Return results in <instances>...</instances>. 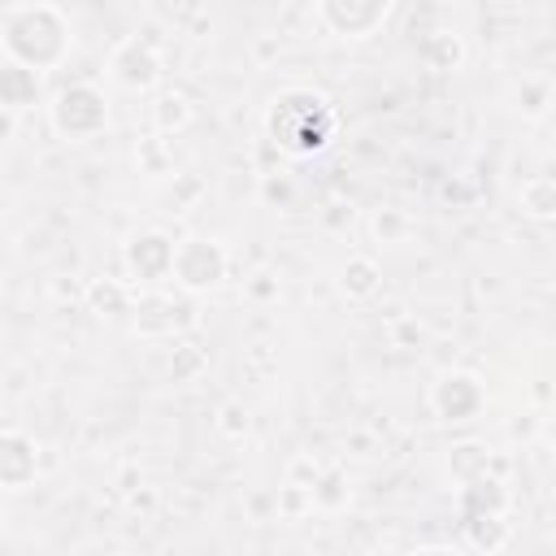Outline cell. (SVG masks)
Listing matches in <instances>:
<instances>
[{
  "mask_svg": "<svg viewBox=\"0 0 556 556\" xmlns=\"http://www.w3.org/2000/svg\"><path fill=\"white\" fill-rule=\"evenodd\" d=\"M0 52L26 70H56L70 56V22L56 4H13L0 17Z\"/></svg>",
  "mask_w": 556,
  "mask_h": 556,
  "instance_id": "6da1fadb",
  "label": "cell"
},
{
  "mask_svg": "<svg viewBox=\"0 0 556 556\" xmlns=\"http://www.w3.org/2000/svg\"><path fill=\"white\" fill-rule=\"evenodd\" d=\"M265 135L278 152L291 156H313L330 143L334 135V109L321 91L313 87H287L269 100L265 109Z\"/></svg>",
  "mask_w": 556,
  "mask_h": 556,
  "instance_id": "7a4b0ae2",
  "label": "cell"
},
{
  "mask_svg": "<svg viewBox=\"0 0 556 556\" xmlns=\"http://www.w3.org/2000/svg\"><path fill=\"white\" fill-rule=\"evenodd\" d=\"M48 126L56 139L65 143H83V139H96L104 135L109 126V100L96 83H70L52 96L48 104Z\"/></svg>",
  "mask_w": 556,
  "mask_h": 556,
  "instance_id": "3957f363",
  "label": "cell"
},
{
  "mask_svg": "<svg viewBox=\"0 0 556 556\" xmlns=\"http://www.w3.org/2000/svg\"><path fill=\"white\" fill-rule=\"evenodd\" d=\"M226 269H230V256H226V248H222L217 239H208V235H187V239L174 243L169 278H174L178 291H187V295H204V291L222 287Z\"/></svg>",
  "mask_w": 556,
  "mask_h": 556,
  "instance_id": "277c9868",
  "label": "cell"
},
{
  "mask_svg": "<svg viewBox=\"0 0 556 556\" xmlns=\"http://www.w3.org/2000/svg\"><path fill=\"white\" fill-rule=\"evenodd\" d=\"M426 404H430V413H434L439 421L460 426V421H473V417L486 408V387H482V378L469 374V369H443V374L430 382Z\"/></svg>",
  "mask_w": 556,
  "mask_h": 556,
  "instance_id": "5b68a950",
  "label": "cell"
},
{
  "mask_svg": "<svg viewBox=\"0 0 556 556\" xmlns=\"http://www.w3.org/2000/svg\"><path fill=\"white\" fill-rule=\"evenodd\" d=\"M130 313H135V334L143 339H174L191 326V295H169L161 287H143L135 300H130Z\"/></svg>",
  "mask_w": 556,
  "mask_h": 556,
  "instance_id": "8992f818",
  "label": "cell"
},
{
  "mask_svg": "<svg viewBox=\"0 0 556 556\" xmlns=\"http://www.w3.org/2000/svg\"><path fill=\"white\" fill-rule=\"evenodd\" d=\"M161 48L148 35H126L109 52V78L126 91H152L161 83Z\"/></svg>",
  "mask_w": 556,
  "mask_h": 556,
  "instance_id": "52a82bcc",
  "label": "cell"
},
{
  "mask_svg": "<svg viewBox=\"0 0 556 556\" xmlns=\"http://www.w3.org/2000/svg\"><path fill=\"white\" fill-rule=\"evenodd\" d=\"M122 265H126V274H130L135 287H161V282H169L174 239L165 230H139V235L126 239Z\"/></svg>",
  "mask_w": 556,
  "mask_h": 556,
  "instance_id": "ba28073f",
  "label": "cell"
},
{
  "mask_svg": "<svg viewBox=\"0 0 556 556\" xmlns=\"http://www.w3.org/2000/svg\"><path fill=\"white\" fill-rule=\"evenodd\" d=\"M391 13V0H317V17L339 39H369Z\"/></svg>",
  "mask_w": 556,
  "mask_h": 556,
  "instance_id": "9c48e42d",
  "label": "cell"
},
{
  "mask_svg": "<svg viewBox=\"0 0 556 556\" xmlns=\"http://www.w3.org/2000/svg\"><path fill=\"white\" fill-rule=\"evenodd\" d=\"M39 478V443L26 430H0V491H26Z\"/></svg>",
  "mask_w": 556,
  "mask_h": 556,
  "instance_id": "30bf717a",
  "label": "cell"
},
{
  "mask_svg": "<svg viewBox=\"0 0 556 556\" xmlns=\"http://www.w3.org/2000/svg\"><path fill=\"white\" fill-rule=\"evenodd\" d=\"M39 100V70H26L17 61H0V109L26 113Z\"/></svg>",
  "mask_w": 556,
  "mask_h": 556,
  "instance_id": "8fae6325",
  "label": "cell"
},
{
  "mask_svg": "<svg viewBox=\"0 0 556 556\" xmlns=\"http://www.w3.org/2000/svg\"><path fill=\"white\" fill-rule=\"evenodd\" d=\"M339 291L348 295V300H356V304H365V300H374L378 291H382V265L374 261V256H348L343 261V269H339Z\"/></svg>",
  "mask_w": 556,
  "mask_h": 556,
  "instance_id": "7c38bea8",
  "label": "cell"
},
{
  "mask_svg": "<svg viewBox=\"0 0 556 556\" xmlns=\"http://www.w3.org/2000/svg\"><path fill=\"white\" fill-rule=\"evenodd\" d=\"M513 526L504 521V508H491V513H469L465 517V547L469 552H500L508 543Z\"/></svg>",
  "mask_w": 556,
  "mask_h": 556,
  "instance_id": "4fadbf2b",
  "label": "cell"
},
{
  "mask_svg": "<svg viewBox=\"0 0 556 556\" xmlns=\"http://www.w3.org/2000/svg\"><path fill=\"white\" fill-rule=\"evenodd\" d=\"M191 100L182 96V91H156L152 96V104H148V122H152V130L156 135H178V130H187V122H191Z\"/></svg>",
  "mask_w": 556,
  "mask_h": 556,
  "instance_id": "5bb4252c",
  "label": "cell"
},
{
  "mask_svg": "<svg viewBox=\"0 0 556 556\" xmlns=\"http://www.w3.org/2000/svg\"><path fill=\"white\" fill-rule=\"evenodd\" d=\"M130 300H135V287L122 278H96L87 287V308L96 317H122V313H130Z\"/></svg>",
  "mask_w": 556,
  "mask_h": 556,
  "instance_id": "9a60e30c",
  "label": "cell"
},
{
  "mask_svg": "<svg viewBox=\"0 0 556 556\" xmlns=\"http://www.w3.org/2000/svg\"><path fill=\"white\" fill-rule=\"evenodd\" d=\"M517 204H521L526 217H534V222H552V217H556V178H552V174H534V178H526L521 191H517Z\"/></svg>",
  "mask_w": 556,
  "mask_h": 556,
  "instance_id": "2e32d148",
  "label": "cell"
},
{
  "mask_svg": "<svg viewBox=\"0 0 556 556\" xmlns=\"http://www.w3.org/2000/svg\"><path fill=\"white\" fill-rule=\"evenodd\" d=\"M369 235H374V243L395 248V243H404L413 235V217L400 204H382V208L369 213Z\"/></svg>",
  "mask_w": 556,
  "mask_h": 556,
  "instance_id": "e0dca14e",
  "label": "cell"
},
{
  "mask_svg": "<svg viewBox=\"0 0 556 556\" xmlns=\"http://www.w3.org/2000/svg\"><path fill=\"white\" fill-rule=\"evenodd\" d=\"M421 61H426L430 70H456V65L465 61L460 35H452V30H430V35L421 39Z\"/></svg>",
  "mask_w": 556,
  "mask_h": 556,
  "instance_id": "ac0fdd59",
  "label": "cell"
},
{
  "mask_svg": "<svg viewBox=\"0 0 556 556\" xmlns=\"http://www.w3.org/2000/svg\"><path fill=\"white\" fill-rule=\"evenodd\" d=\"M486 465H491V456H486L482 443H460V447H452V460H447V469H452L456 482H469V478L486 473Z\"/></svg>",
  "mask_w": 556,
  "mask_h": 556,
  "instance_id": "d6986e66",
  "label": "cell"
},
{
  "mask_svg": "<svg viewBox=\"0 0 556 556\" xmlns=\"http://www.w3.org/2000/svg\"><path fill=\"white\" fill-rule=\"evenodd\" d=\"M213 426H217V434H222V439L239 443V439L248 434V408H243V400H222V408H217Z\"/></svg>",
  "mask_w": 556,
  "mask_h": 556,
  "instance_id": "ffe728a7",
  "label": "cell"
},
{
  "mask_svg": "<svg viewBox=\"0 0 556 556\" xmlns=\"http://www.w3.org/2000/svg\"><path fill=\"white\" fill-rule=\"evenodd\" d=\"M547 104H552V83H547V74L521 78V113H526V117H543Z\"/></svg>",
  "mask_w": 556,
  "mask_h": 556,
  "instance_id": "44dd1931",
  "label": "cell"
},
{
  "mask_svg": "<svg viewBox=\"0 0 556 556\" xmlns=\"http://www.w3.org/2000/svg\"><path fill=\"white\" fill-rule=\"evenodd\" d=\"M17 117H22V113H13V109H0V148H4L13 135H17Z\"/></svg>",
  "mask_w": 556,
  "mask_h": 556,
  "instance_id": "7402d4cb",
  "label": "cell"
},
{
  "mask_svg": "<svg viewBox=\"0 0 556 556\" xmlns=\"http://www.w3.org/2000/svg\"><path fill=\"white\" fill-rule=\"evenodd\" d=\"M261 187H265V195H269V200H274V195H278V200H287V195H291V187H287L282 178H274V174H265V182H261Z\"/></svg>",
  "mask_w": 556,
  "mask_h": 556,
  "instance_id": "603a6c76",
  "label": "cell"
}]
</instances>
